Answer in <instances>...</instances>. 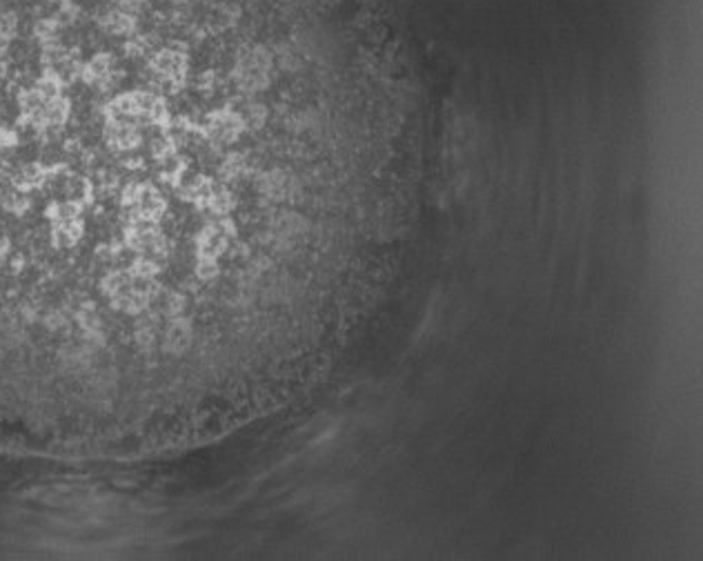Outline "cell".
Instances as JSON below:
<instances>
[{
	"label": "cell",
	"instance_id": "5b68a950",
	"mask_svg": "<svg viewBox=\"0 0 703 561\" xmlns=\"http://www.w3.org/2000/svg\"><path fill=\"white\" fill-rule=\"evenodd\" d=\"M196 272L203 280H210L216 276V272H219V265H216V258H210V256H198V267H196Z\"/></svg>",
	"mask_w": 703,
	"mask_h": 561
},
{
	"label": "cell",
	"instance_id": "7a4b0ae2",
	"mask_svg": "<svg viewBox=\"0 0 703 561\" xmlns=\"http://www.w3.org/2000/svg\"><path fill=\"white\" fill-rule=\"evenodd\" d=\"M192 343V326L185 319H174L165 332V350L169 354H183Z\"/></svg>",
	"mask_w": 703,
	"mask_h": 561
},
{
	"label": "cell",
	"instance_id": "6da1fadb",
	"mask_svg": "<svg viewBox=\"0 0 703 561\" xmlns=\"http://www.w3.org/2000/svg\"><path fill=\"white\" fill-rule=\"evenodd\" d=\"M241 129H243L241 116H236V114L227 112V110L216 112L210 118V134L216 140H225V143H230V140H234L236 136L241 134Z\"/></svg>",
	"mask_w": 703,
	"mask_h": 561
},
{
	"label": "cell",
	"instance_id": "3957f363",
	"mask_svg": "<svg viewBox=\"0 0 703 561\" xmlns=\"http://www.w3.org/2000/svg\"><path fill=\"white\" fill-rule=\"evenodd\" d=\"M227 247V232H221V228H207L198 236V256L216 258Z\"/></svg>",
	"mask_w": 703,
	"mask_h": 561
},
{
	"label": "cell",
	"instance_id": "8992f818",
	"mask_svg": "<svg viewBox=\"0 0 703 561\" xmlns=\"http://www.w3.org/2000/svg\"><path fill=\"white\" fill-rule=\"evenodd\" d=\"M180 308H183V299L178 294H167V301L163 305V310L167 312V315H176Z\"/></svg>",
	"mask_w": 703,
	"mask_h": 561
},
{
	"label": "cell",
	"instance_id": "277c9868",
	"mask_svg": "<svg viewBox=\"0 0 703 561\" xmlns=\"http://www.w3.org/2000/svg\"><path fill=\"white\" fill-rule=\"evenodd\" d=\"M158 272H160V267L151 261V258H136L132 267H129V274L134 278H154Z\"/></svg>",
	"mask_w": 703,
	"mask_h": 561
}]
</instances>
